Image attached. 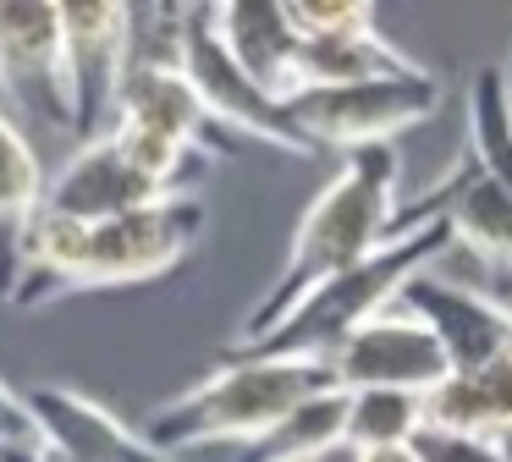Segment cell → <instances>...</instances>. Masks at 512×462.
Listing matches in <instances>:
<instances>
[{"label": "cell", "instance_id": "18", "mask_svg": "<svg viewBox=\"0 0 512 462\" xmlns=\"http://www.w3.org/2000/svg\"><path fill=\"white\" fill-rule=\"evenodd\" d=\"M331 451H347V391H320L292 407L265 440L243 451V462H325Z\"/></svg>", "mask_w": 512, "mask_h": 462}, {"label": "cell", "instance_id": "27", "mask_svg": "<svg viewBox=\"0 0 512 462\" xmlns=\"http://www.w3.org/2000/svg\"><path fill=\"white\" fill-rule=\"evenodd\" d=\"M0 462H56L45 446H0Z\"/></svg>", "mask_w": 512, "mask_h": 462}, {"label": "cell", "instance_id": "13", "mask_svg": "<svg viewBox=\"0 0 512 462\" xmlns=\"http://www.w3.org/2000/svg\"><path fill=\"white\" fill-rule=\"evenodd\" d=\"M111 127H133L149 132V138H166L177 149L199 154H232L237 138L215 127V116L199 105L193 83L182 77V66H133L122 72V88H116V105H111Z\"/></svg>", "mask_w": 512, "mask_h": 462}, {"label": "cell", "instance_id": "15", "mask_svg": "<svg viewBox=\"0 0 512 462\" xmlns=\"http://www.w3.org/2000/svg\"><path fill=\"white\" fill-rule=\"evenodd\" d=\"M441 187V220L452 231L457 248H468L485 270H507L512 264V193L479 160H463Z\"/></svg>", "mask_w": 512, "mask_h": 462}, {"label": "cell", "instance_id": "2", "mask_svg": "<svg viewBox=\"0 0 512 462\" xmlns=\"http://www.w3.org/2000/svg\"><path fill=\"white\" fill-rule=\"evenodd\" d=\"M320 391H342L325 358H254V352H226L215 374L155 407L144 424V440L166 457L182 446H254L265 440L292 407H303Z\"/></svg>", "mask_w": 512, "mask_h": 462}, {"label": "cell", "instance_id": "12", "mask_svg": "<svg viewBox=\"0 0 512 462\" xmlns=\"http://www.w3.org/2000/svg\"><path fill=\"white\" fill-rule=\"evenodd\" d=\"M155 198H171V193L160 182H149V176L127 160V149L111 132H100V138L78 143V149L67 154V165L45 182V204L39 209L67 215V220H78V226H100V220H116V215H127V209L155 204Z\"/></svg>", "mask_w": 512, "mask_h": 462}, {"label": "cell", "instance_id": "20", "mask_svg": "<svg viewBox=\"0 0 512 462\" xmlns=\"http://www.w3.org/2000/svg\"><path fill=\"white\" fill-rule=\"evenodd\" d=\"M424 429L419 391H347V451H402Z\"/></svg>", "mask_w": 512, "mask_h": 462}, {"label": "cell", "instance_id": "22", "mask_svg": "<svg viewBox=\"0 0 512 462\" xmlns=\"http://www.w3.org/2000/svg\"><path fill=\"white\" fill-rule=\"evenodd\" d=\"M182 66V6H127V72Z\"/></svg>", "mask_w": 512, "mask_h": 462}, {"label": "cell", "instance_id": "8", "mask_svg": "<svg viewBox=\"0 0 512 462\" xmlns=\"http://www.w3.org/2000/svg\"><path fill=\"white\" fill-rule=\"evenodd\" d=\"M325 363H331L342 391H419V396H430L452 374L441 341L408 308H386L380 319H369Z\"/></svg>", "mask_w": 512, "mask_h": 462}, {"label": "cell", "instance_id": "16", "mask_svg": "<svg viewBox=\"0 0 512 462\" xmlns=\"http://www.w3.org/2000/svg\"><path fill=\"white\" fill-rule=\"evenodd\" d=\"M424 424L512 446V358L485 369H452L424 396Z\"/></svg>", "mask_w": 512, "mask_h": 462}, {"label": "cell", "instance_id": "11", "mask_svg": "<svg viewBox=\"0 0 512 462\" xmlns=\"http://www.w3.org/2000/svg\"><path fill=\"white\" fill-rule=\"evenodd\" d=\"M397 308H408V314H419L424 325H430V336L441 341L452 369H485V363L512 358V314L496 308L468 281L419 275V281H408V292L397 297Z\"/></svg>", "mask_w": 512, "mask_h": 462}, {"label": "cell", "instance_id": "6", "mask_svg": "<svg viewBox=\"0 0 512 462\" xmlns=\"http://www.w3.org/2000/svg\"><path fill=\"white\" fill-rule=\"evenodd\" d=\"M199 237H204V204L193 193H171L144 209H127L116 220H100L83 237V264L72 292L155 281V275L177 270Z\"/></svg>", "mask_w": 512, "mask_h": 462}, {"label": "cell", "instance_id": "19", "mask_svg": "<svg viewBox=\"0 0 512 462\" xmlns=\"http://www.w3.org/2000/svg\"><path fill=\"white\" fill-rule=\"evenodd\" d=\"M468 143L479 171H490L512 193V94L501 66H479L468 83Z\"/></svg>", "mask_w": 512, "mask_h": 462}, {"label": "cell", "instance_id": "28", "mask_svg": "<svg viewBox=\"0 0 512 462\" xmlns=\"http://www.w3.org/2000/svg\"><path fill=\"white\" fill-rule=\"evenodd\" d=\"M353 462H419V457H413V446H402V451H353Z\"/></svg>", "mask_w": 512, "mask_h": 462}, {"label": "cell", "instance_id": "7", "mask_svg": "<svg viewBox=\"0 0 512 462\" xmlns=\"http://www.w3.org/2000/svg\"><path fill=\"white\" fill-rule=\"evenodd\" d=\"M127 72V6H61V77L67 127L83 143L111 127V105Z\"/></svg>", "mask_w": 512, "mask_h": 462}, {"label": "cell", "instance_id": "21", "mask_svg": "<svg viewBox=\"0 0 512 462\" xmlns=\"http://www.w3.org/2000/svg\"><path fill=\"white\" fill-rule=\"evenodd\" d=\"M45 165H39L34 143L23 138V127H17V116L6 105H0V226H23L28 215H34L39 204H45Z\"/></svg>", "mask_w": 512, "mask_h": 462}, {"label": "cell", "instance_id": "9", "mask_svg": "<svg viewBox=\"0 0 512 462\" xmlns=\"http://www.w3.org/2000/svg\"><path fill=\"white\" fill-rule=\"evenodd\" d=\"M23 407L34 418L39 446L56 462H177L144 440V429L122 424L105 402L72 385H28Z\"/></svg>", "mask_w": 512, "mask_h": 462}, {"label": "cell", "instance_id": "29", "mask_svg": "<svg viewBox=\"0 0 512 462\" xmlns=\"http://www.w3.org/2000/svg\"><path fill=\"white\" fill-rule=\"evenodd\" d=\"M501 72H507V94H512V61H507V66H501Z\"/></svg>", "mask_w": 512, "mask_h": 462}, {"label": "cell", "instance_id": "4", "mask_svg": "<svg viewBox=\"0 0 512 462\" xmlns=\"http://www.w3.org/2000/svg\"><path fill=\"white\" fill-rule=\"evenodd\" d=\"M446 88L430 66L375 83H336V88H303L287 99V116L314 149L358 154V149H391L408 127L430 121L441 110Z\"/></svg>", "mask_w": 512, "mask_h": 462}, {"label": "cell", "instance_id": "23", "mask_svg": "<svg viewBox=\"0 0 512 462\" xmlns=\"http://www.w3.org/2000/svg\"><path fill=\"white\" fill-rule=\"evenodd\" d=\"M287 22L298 28V39H336V33L375 28V11L353 6V0H298V6H287Z\"/></svg>", "mask_w": 512, "mask_h": 462}, {"label": "cell", "instance_id": "5", "mask_svg": "<svg viewBox=\"0 0 512 462\" xmlns=\"http://www.w3.org/2000/svg\"><path fill=\"white\" fill-rule=\"evenodd\" d=\"M182 77L193 83L199 105L215 116V127L232 138H259L270 149L287 154H320L298 127H292L287 105L270 99L243 66L232 61V50L221 44L215 28V6H182Z\"/></svg>", "mask_w": 512, "mask_h": 462}, {"label": "cell", "instance_id": "3", "mask_svg": "<svg viewBox=\"0 0 512 462\" xmlns=\"http://www.w3.org/2000/svg\"><path fill=\"white\" fill-rule=\"evenodd\" d=\"M446 248H452L446 220L402 231V237H391L380 253L358 259L353 270L320 281L281 325H270L265 336H254V341H237L232 352H254V358H331L353 330H364L369 319L397 308V297L408 292V281H419L424 264L441 259Z\"/></svg>", "mask_w": 512, "mask_h": 462}, {"label": "cell", "instance_id": "1", "mask_svg": "<svg viewBox=\"0 0 512 462\" xmlns=\"http://www.w3.org/2000/svg\"><path fill=\"white\" fill-rule=\"evenodd\" d=\"M397 182H402L397 149L347 154L342 171L303 209L298 231H292V248H287V264L270 281V292L259 297V308L243 319V341H254L270 325H281L320 281H331V275L353 270L358 259L386 248L391 226H397Z\"/></svg>", "mask_w": 512, "mask_h": 462}, {"label": "cell", "instance_id": "24", "mask_svg": "<svg viewBox=\"0 0 512 462\" xmlns=\"http://www.w3.org/2000/svg\"><path fill=\"white\" fill-rule=\"evenodd\" d=\"M413 457L419 462H512V446L501 440H479V435H446V429H419L413 440Z\"/></svg>", "mask_w": 512, "mask_h": 462}, {"label": "cell", "instance_id": "26", "mask_svg": "<svg viewBox=\"0 0 512 462\" xmlns=\"http://www.w3.org/2000/svg\"><path fill=\"white\" fill-rule=\"evenodd\" d=\"M479 292H485L496 308H507V314H512V264H507V270H485V281H479Z\"/></svg>", "mask_w": 512, "mask_h": 462}, {"label": "cell", "instance_id": "25", "mask_svg": "<svg viewBox=\"0 0 512 462\" xmlns=\"http://www.w3.org/2000/svg\"><path fill=\"white\" fill-rule=\"evenodd\" d=\"M0 446H39L34 418L23 407V391H12L6 380H0Z\"/></svg>", "mask_w": 512, "mask_h": 462}, {"label": "cell", "instance_id": "10", "mask_svg": "<svg viewBox=\"0 0 512 462\" xmlns=\"http://www.w3.org/2000/svg\"><path fill=\"white\" fill-rule=\"evenodd\" d=\"M0 105L45 110L67 127V77H61V6L6 0L0 6Z\"/></svg>", "mask_w": 512, "mask_h": 462}, {"label": "cell", "instance_id": "14", "mask_svg": "<svg viewBox=\"0 0 512 462\" xmlns=\"http://www.w3.org/2000/svg\"><path fill=\"white\" fill-rule=\"evenodd\" d=\"M215 28L232 61L265 88L270 99L287 105L298 94V28L287 22V6H265V0H243V6H215Z\"/></svg>", "mask_w": 512, "mask_h": 462}, {"label": "cell", "instance_id": "17", "mask_svg": "<svg viewBox=\"0 0 512 462\" xmlns=\"http://www.w3.org/2000/svg\"><path fill=\"white\" fill-rule=\"evenodd\" d=\"M419 72L413 55H402L380 28L336 33V39H303L298 50V94L303 88H336V83H375V77Z\"/></svg>", "mask_w": 512, "mask_h": 462}]
</instances>
